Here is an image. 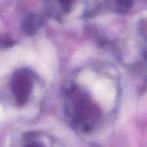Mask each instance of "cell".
<instances>
[{"label":"cell","mask_w":147,"mask_h":147,"mask_svg":"<svg viewBox=\"0 0 147 147\" xmlns=\"http://www.w3.org/2000/svg\"><path fill=\"white\" fill-rule=\"evenodd\" d=\"M91 90L93 96L103 106H110L115 98V88L113 83L106 78H102L99 80L92 79Z\"/></svg>","instance_id":"cell-1"},{"label":"cell","mask_w":147,"mask_h":147,"mask_svg":"<svg viewBox=\"0 0 147 147\" xmlns=\"http://www.w3.org/2000/svg\"><path fill=\"white\" fill-rule=\"evenodd\" d=\"M3 108L0 105V121L3 120Z\"/></svg>","instance_id":"cell-2"}]
</instances>
